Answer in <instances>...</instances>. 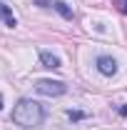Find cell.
Segmentation results:
<instances>
[{
    "label": "cell",
    "mask_w": 127,
    "mask_h": 130,
    "mask_svg": "<svg viewBox=\"0 0 127 130\" xmlns=\"http://www.w3.org/2000/svg\"><path fill=\"white\" fill-rule=\"evenodd\" d=\"M0 20L8 25V28H15L17 25V20H15V15H13V10L5 5V3H0Z\"/></svg>",
    "instance_id": "5b68a950"
},
{
    "label": "cell",
    "mask_w": 127,
    "mask_h": 130,
    "mask_svg": "<svg viewBox=\"0 0 127 130\" xmlns=\"http://www.w3.org/2000/svg\"><path fill=\"white\" fill-rule=\"evenodd\" d=\"M120 115H122V118H127V105H122V108H120Z\"/></svg>",
    "instance_id": "9c48e42d"
},
{
    "label": "cell",
    "mask_w": 127,
    "mask_h": 130,
    "mask_svg": "<svg viewBox=\"0 0 127 130\" xmlns=\"http://www.w3.org/2000/svg\"><path fill=\"white\" fill-rule=\"evenodd\" d=\"M40 63H43V68L57 70V68H60V58H57V55H52L50 50H40Z\"/></svg>",
    "instance_id": "277c9868"
},
{
    "label": "cell",
    "mask_w": 127,
    "mask_h": 130,
    "mask_svg": "<svg viewBox=\"0 0 127 130\" xmlns=\"http://www.w3.org/2000/svg\"><path fill=\"white\" fill-rule=\"evenodd\" d=\"M45 120V110L35 100H20L13 108V123L20 128H40Z\"/></svg>",
    "instance_id": "6da1fadb"
},
{
    "label": "cell",
    "mask_w": 127,
    "mask_h": 130,
    "mask_svg": "<svg viewBox=\"0 0 127 130\" xmlns=\"http://www.w3.org/2000/svg\"><path fill=\"white\" fill-rule=\"evenodd\" d=\"M95 65H97V70H100L102 75H107V78H112V75L117 73V60L110 58V55H100L95 60Z\"/></svg>",
    "instance_id": "3957f363"
},
{
    "label": "cell",
    "mask_w": 127,
    "mask_h": 130,
    "mask_svg": "<svg viewBox=\"0 0 127 130\" xmlns=\"http://www.w3.org/2000/svg\"><path fill=\"white\" fill-rule=\"evenodd\" d=\"M67 118H70L72 123H77V120H85L87 113H82V110H67Z\"/></svg>",
    "instance_id": "52a82bcc"
},
{
    "label": "cell",
    "mask_w": 127,
    "mask_h": 130,
    "mask_svg": "<svg viewBox=\"0 0 127 130\" xmlns=\"http://www.w3.org/2000/svg\"><path fill=\"white\" fill-rule=\"evenodd\" d=\"M0 108H3V98H0Z\"/></svg>",
    "instance_id": "30bf717a"
},
{
    "label": "cell",
    "mask_w": 127,
    "mask_h": 130,
    "mask_svg": "<svg viewBox=\"0 0 127 130\" xmlns=\"http://www.w3.org/2000/svg\"><path fill=\"white\" fill-rule=\"evenodd\" d=\"M115 3L120 5V10H122V13H127V0H115Z\"/></svg>",
    "instance_id": "ba28073f"
},
{
    "label": "cell",
    "mask_w": 127,
    "mask_h": 130,
    "mask_svg": "<svg viewBox=\"0 0 127 130\" xmlns=\"http://www.w3.org/2000/svg\"><path fill=\"white\" fill-rule=\"evenodd\" d=\"M52 8H55L65 20H72V8H70L67 3H62V0H52Z\"/></svg>",
    "instance_id": "8992f818"
},
{
    "label": "cell",
    "mask_w": 127,
    "mask_h": 130,
    "mask_svg": "<svg viewBox=\"0 0 127 130\" xmlns=\"http://www.w3.org/2000/svg\"><path fill=\"white\" fill-rule=\"evenodd\" d=\"M35 90L43 93V95L57 98V95H65V93H67V85H65L62 80H37L35 83Z\"/></svg>",
    "instance_id": "7a4b0ae2"
}]
</instances>
